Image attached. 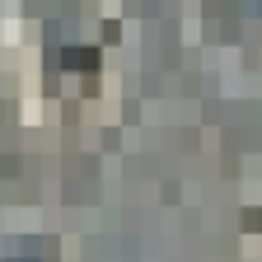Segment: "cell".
Listing matches in <instances>:
<instances>
[{
	"label": "cell",
	"instance_id": "1",
	"mask_svg": "<svg viewBox=\"0 0 262 262\" xmlns=\"http://www.w3.org/2000/svg\"><path fill=\"white\" fill-rule=\"evenodd\" d=\"M61 66H71V71H94V66H98V52L94 47H66L61 52Z\"/></svg>",
	"mask_w": 262,
	"mask_h": 262
}]
</instances>
